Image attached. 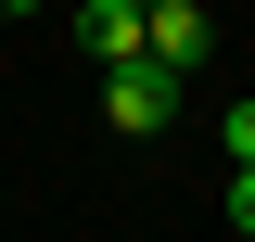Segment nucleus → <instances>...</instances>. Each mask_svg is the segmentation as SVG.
<instances>
[{
    "label": "nucleus",
    "mask_w": 255,
    "mask_h": 242,
    "mask_svg": "<svg viewBox=\"0 0 255 242\" xmlns=\"http://www.w3.org/2000/svg\"><path fill=\"white\" fill-rule=\"evenodd\" d=\"M217 140H230V166H255V102H230V127H217Z\"/></svg>",
    "instance_id": "obj_4"
},
{
    "label": "nucleus",
    "mask_w": 255,
    "mask_h": 242,
    "mask_svg": "<svg viewBox=\"0 0 255 242\" xmlns=\"http://www.w3.org/2000/svg\"><path fill=\"white\" fill-rule=\"evenodd\" d=\"M204 51H217V13H204V0H153V64H179V77H191Z\"/></svg>",
    "instance_id": "obj_3"
},
{
    "label": "nucleus",
    "mask_w": 255,
    "mask_h": 242,
    "mask_svg": "<svg viewBox=\"0 0 255 242\" xmlns=\"http://www.w3.org/2000/svg\"><path fill=\"white\" fill-rule=\"evenodd\" d=\"M230 230L255 242V166H230Z\"/></svg>",
    "instance_id": "obj_5"
},
{
    "label": "nucleus",
    "mask_w": 255,
    "mask_h": 242,
    "mask_svg": "<svg viewBox=\"0 0 255 242\" xmlns=\"http://www.w3.org/2000/svg\"><path fill=\"white\" fill-rule=\"evenodd\" d=\"M77 51H90V64L153 51V13H140V0H77Z\"/></svg>",
    "instance_id": "obj_2"
},
{
    "label": "nucleus",
    "mask_w": 255,
    "mask_h": 242,
    "mask_svg": "<svg viewBox=\"0 0 255 242\" xmlns=\"http://www.w3.org/2000/svg\"><path fill=\"white\" fill-rule=\"evenodd\" d=\"M0 13H38V0H0Z\"/></svg>",
    "instance_id": "obj_6"
},
{
    "label": "nucleus",
    "mask_w": 255,
    "mask_h": 242,
    "mask_svg": "<svg viewBox=\"0 0 255 242\" xmlns=\"http://www.w3.org/2000/svg\"><path fill=\"white\" fill-rule=\"evenodd\" d=\"M140 13H153V0H140Z\"/></svg>",
    "instance_id": "obj_7"
},
{
    "label": "nucleus",
    "mask_w": 255,
    "mask_h": 242,
    "mask_svg": "<svg viewBox=\"0 0 255 242\" xmlns=\"http://www.w3.org/2000/svg\"><path fill=\"white\" fill-rule=\"evenodd\" d=\"M102 127H115V140H153V127H179V64H153V51L102 64Z\"/></svg>",
    "instance_id": "obj_1"
}]
</instances>
